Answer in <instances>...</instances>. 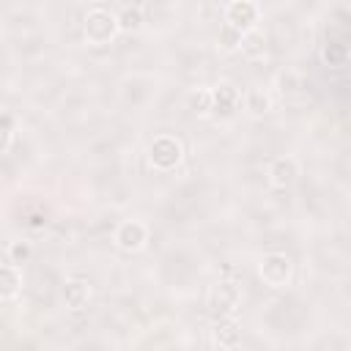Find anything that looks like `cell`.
<instances>
[{
	"instance_id": "1",
	"label": "cell",
	"mask_w": 351,
	"mask_h": 351,
	"mask_svg": "<svg viewBox=\"0 0 351 351\" xmlns=\"http://www.w3.org/2000/svg\"><path fill=\"white\" fill-rule=\"evenodd\" d=\"M241 307V285L230 277H219L208 285V293H206V310L214 321L219 318H236Z\"/></svg>"
},
{
	"instance_id": "2",
	"label": "cell",
	"mask_w": 351,
	"mask_h": 351,
	"mask_svg": "<svg viewBox=\"0 0 351 351\" xmlns=\"http://www.w3.org/2000/svg\"><path fill=\"white\" fill-rule=\"evenodd\" d=\"M118 16L107 5H90L82 16V36L90 47H107L118 36Z\"/></svg>"
},
{
	"instance_id": "3",
	"label": "cell",
	"mask_w": 351,
	"mask_h": 351,
	"mask_svg": "<svg viewBox=\"0 0 351 351\" xmlns=\"http://www.w3.org/2000/svg\"><path fill=\"white\" fill-rule=\"evenodd\" d=\"M184 143H181V137H176V134H156L151 143H148V148H145V159H148V165L156 170V173H173L181 162H184Z\"/></svg>"
},
{
	"instance_id": "4",
	"label": "cell",
	"mask_w": 351,
	"mask_h": 351,
	"mask_svg": "<svg viewBox=\"0 0 351 351\" xmlns=\"http://www.w3.org/2000/svg\"><path fill=\"white\" fill-rule=\"evenodd\" d=\"M258 277L263 280V285L280 291V288H288L291 280H293V261L288 252L282 250H271V252H263L258 258Z\"/></svg>"
},
{
	"instance_id": "5",
	"label": "cell",
	"mask_w": 351,
	"mask_h": 351,
	"mask_svg": "<svg viewBox=\"0 0 351 351\" xmlns=\"http://www.w3.org/2000/svg\"><path fill=\"white\" fill-rule=\"evenodd\" d=\"M263 19V8L255 0H230L222 8V25L236 30L239 36H247L252 30H258Z\"/></svg>"
},
{
	"instance_id": "6",
	"label": "cell",
	"mask_w": 351,
	"mask_h": 351,
	"mask_svg": "<svg viewBox=\"0 0 351 351\" xmlns=\"http://www.w3.org/2000/svg\"><path fill=\"white\" fill-rule=\"evenodd\" d=\"M148 241H151V228L143 219H123L112 230V244L129 255L143 252L148 247Z\"/></svg>"
},
{
	"instance_id": "7",
	"label": "cell",
	"mask_w": 351,
	"mask_h": 351,
	"mask_svg": "<svg viewBox=\"0 0 351 351\" xmlns=\"http://www.w3.org/2000/svg\"><path fill=\"white\" fill-rule=\"evenodd\" d=\"M299 176H302V165H299V159H296L293 154H280V156H274V159L269 162V167H266V181H269V186H274V189H288V186H293V184L299 181Z\"/></svg>"
},
{
	"instance_id": "8",
	"label": "cell",
	"mask_w": 351,
	"mask_h": 351,
	"mask_svg": "<svg viewBox=\"0 0 351 351\" xmlns=\"http://www.w3.org/2000/svg\"><path fill=\"white\" fill-rule=\"evenodd\" d=\"M93 296V288L85 277H66L63 285H60V299H63V307L66 310H85L88 302Z\"/></svg>"
},
{
	"instance_id": "9",
	"label": "cell",
	"mask_w": 351,
	"mask_h": 351,
	"mask_svg": "<svg viewBox=\"0 0 351 351\" xmlns=\"http://www.w3.org/2000/svg\"><path fill=\"white\" fill-rule=\"evenodd\" d=\"M211 90V110L219 115H233L241 110V90L233 82H217L208 85Z\"/></svg>"
},
{
	"instance_id": "10",
	"label": "cell",
	"mask_w": 351,
	"mask_h": 351,
	"mask_svg": "<svg viewBox=\"0 0 351 351\" xmlns=\"http://www.w3.org/2000/svg\"><path fill=\"white\" fill-rule=\"evenodd\" d=\"M211 343L219 351H236L241 346V326L236 318H219L211 326Z\"/></svg>"
},
{
	"instance_id": "11",
	"label": "cell",
	"mask_w": 351,
	"mask_h": 351,
	"mask_svg": "<svg viewBox=\"0 0 351 351\" xmlns=\"http://www.w3.org/2000/svg\"><path fill=\"white\" fill-rule=\"evenodd\" d=\"M271 93L266 90V88H247L244 93H241V110L250 115V118H263V115H269L271 112Z\"/></svg>"
},
{
	"instance_id": "12",
	"label": "cell",
	"mask_w": 351,
	"mask_h": 351,
	"mask_svg": "<svg viewBox=\"0 0 351 351\" xmlns=\"http://www.w3.org/2000/svg\"><path fill=\"white\" fill-rule=\"evenodd\" d=\"M22 293V269L0 263V302H14Z\"/></svg>"
},
{
	"instance_id": "13",
	"label": "cell",
	"mask_w": 351,
	"mask_h": 351,
	"mask_svg": "<svg viewBox=\"0 0 351 351\" xmlns=\"http://www.w3.org/2000/svg\"><path fill=\"white\" fill-rule=\"evenodd\" d=\"M186 110L197 118H208L214 110H211V90L208 85H200V88H189L186 90Z\"/></svg>"
},
{
	"instance_id": "14",
	"label": "cell",
	"mask_w": 351,
	"mask_h": 351,
	"mask_svg": "<svg viewBox=\"0 0 351 351\" xmlns=\"http://www.w3.org/2000/svg\"><path fill=\"white\" fill-rule=\"evenodd\" d=\"M145 5H121L115 11L118 16V30L121 33H137L143 25H145V16H143Z\"/></svg>"
},
{
	"instance_id": "15",
	"label": "cell",
	"mask_w": 351,
	"mask_h": 351,
	"mask_svg": "<svg viewBox=\"0 0 351 351\" xmlns=\"http://www.w3.org/2000/svg\"><path fill=\"white\" fill-rule=\"evenodd\" d=\"M33 258V241L30 239H11L5 247V263L22 269Z\"/></svg>"
},
{
	"instance_id": "16",
	"label": "cell",
	"mask_w": 351,
	"mask_h": 351,
	"mask_svg": "<svg viewBox=\"0 0 351 351\" xmlns=\"http://www.w3.org/2000/svg\"><path fill=\"white\" fill-rule=\"evenodd\" d=\"M239 52H241L244 58H250V60H261V58H266V38H263V33H261V30H252V33L241 36V47H239Z\"/></svg>"
},
{
	"instance_id": "17",
	"label": "cell",
	"mask_w": 351,
	"mask_h": 351,
	"mask_svg": "<svg viewBox=\"0 0 351 351\" xmlns=\"http://www.w3.org/2000/svg\"><path fill=\"white\" fill-rule=\"evenodd\" d=\"M348 47L343 44V41H326L324 47H321V60L326 63V66H332V69H340V66H346L348 63Z\"/></svg>"
},
{
	"instance_id": "18",
	"label": "cell",
	"mask_w": 351,
	"mask_h": 351,
	"mask_svg": "<svg viewBox=\"0 0 351 351\" xmlns=\"http://www.w3.org/2000/svg\"><path fill=\"white\" fill-rule=\"evenodd\" d=\"M14 132H16V121L11 112H0V154H8L14 145Z\"/></svg>"
},
{
	"instance_id": "19",
	"label": "cell",
	"mask_w": 351,
	"mask_h": 351,
	"mask_svg": "<svg viewBox=\"0 0 351 351\" xmlns=\"http://www.w3.org/2000/svg\"><path fill=\"white\" fill-rule=\"evenodd\" d=\"M217 47H219V52H239V47H241V36L236 33V30H230V27H219V36H217Z\"/></svg>"
}]
</instances>
